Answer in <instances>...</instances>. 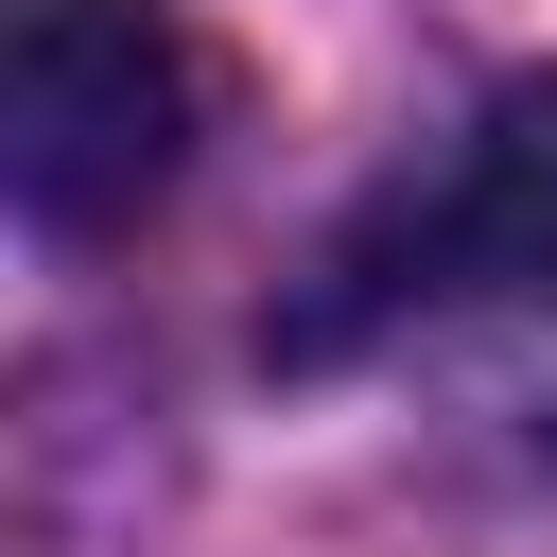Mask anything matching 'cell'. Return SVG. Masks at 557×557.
<instances>
[{"mask_svg": "<svg viewBox=\"0 0 557 557\" xmlns=\"http://www.w3.org/2000/svg\"><path fill=\"white\" fill-rule=\"evenodd\" d=\"M522 278H557V70L487 87L470 139H435L400 191H366L313 244V278L278 296V366H331L400 313H470V296H522Z\"/></svg>", "mask_w": 557, "mask_h": 557, "instance_id": "6da1fadb", "label": "cell"}, {"mask_svg": "<svg viewBox=\"0 0 557 557\" xmlns=\"http://www.w3.org/2000/svg\"><path fill=\"white\" fill-rule=\"evenodd\" d=\"M191 122H209V70L157 0H17V35H0V191L52 244L139 226L191 174Z\"/></svg>", "mask_w": 557, "mask_h": 557, "instance_id": "7a4b0ae2", "label": "cell"}]
</instances>
